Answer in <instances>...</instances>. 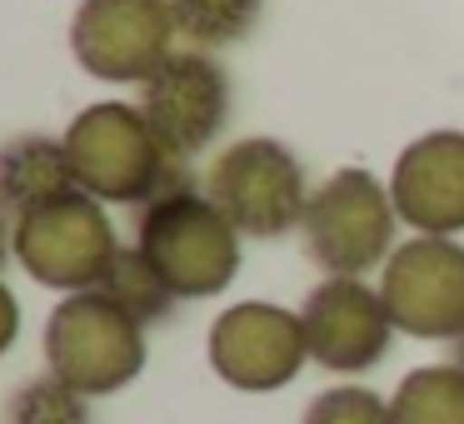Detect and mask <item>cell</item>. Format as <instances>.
Here are the masks:
<instances>
[{
    "instance_id": "6da1fadb",
    "label": "cell",
    "mask_w": 464,
    "mask_h": 424,
    "mask_svg": "<svg viewBox=\"0 0 464 424\" xmlns=\"http://www.w3.org/2000/svg\"><path fill=\"white\" fill-rule=\"evenodd\" d=\"M240 240L245 235L190 180L170 185L135 215V250L160 270V280L175 290V300L220 294L240 270Z\"/></svg>"
},
{
    "instance_id": "7a4b0ae2",
    "label": "cell",
    "mask_w": 464,
    "mask_h": 424,
    "mask_svg": "<svg viewBox=\"0 0 464 424\" xmlns=\"http://www.w3.org/2000/svg\"><path fill=\"white\" fill-rule=\"evenodd\" d=\"M65 150H71L75 185L101 205H135L140 210L170 185L190 180L185 165H175L165 145L155 140L140 105L125 101H101L81 111L65 130Z\"/></svg>"
},
{
    "instance_id": "3957f363",
    "label": "cell",
    "mask_w": 464,
    "mask_h": 424,
    "mask_svg": "<svg viewBox=\"0 0 464 424\" xmlns=\"http://www.w3.org/2000/svg\"><path fill=\"white\" fill-rule=\"evenodd\" d=\"M394 225H400V210L390 200V185H380L360 165H344L310 190L300 240L304 255L324 275L364 280L374 265H384L394 255Z\"/></svg>"
},
{
    "instance_id": "277c9868",
    "label": "cell",
    "mask_w": 464,
    "mask_h": 424,
    "mask_svg": "<svg viewBox=\"0 0 464 424\" xmlns=\"http://www.w3.org/2000/svg\"><path fill=\"white\" fill-rule=\"evenodd\" d=\"M205 195L245 240H280L300 230L310 205L304 165L270 135H245L225 145L205 170Z\"/></svg>"
},
{
    "instance_id": "5b68a950",
    "label": "cell",
    "mask_w": 464,
    "mask_h": 424,
    "mask_svg": "<svg viewBox=\"0 0 464 424\" xmlns=\"http://www.w3.org/2000/svg\"><path fill=\"white\" fill-rule=\"evenodd\" d=\"M45 364L91 400L115 394L145 370V324L101 290L65 294L45 320Z\"/></svg>"
},
{
    "instance_id": "8992f818",
    "label": "cell",
    "mask_w": 464,
    "mask_h": 424,
    "mask_svg": "<svg viewBox=\"0 0 464 424\" xmlns=\"http://www.w3.org/2000/svg\"><path fill=\"white\" fill-rule=\"evenodd\" d=\"M115 255H121V240H115L111 215L85 190L55 195L15 220V265L45 290H95Z\"/></svg>"
},
{
    "instance_id": "52a82bcc",
    "label": "cell",
    "mask_w": 464,
    "mask_h": 424,
    "mask_svg": "<svg viewBox=\"0 0 464 424\" xmlns=\"http://www.w3.org/2000/svg\"><path fill=\"white\" fill-rule=\"evenodd\" d=\"M170 0H81L71 51L85 75L105 85H145L175 55Z\"/></svg>"
},
{
    "instance_id": "ba28073f",
    "label": "cell",
    "mask_w": 464,
    "mask_h": 424,
    "mask_svg": "<svg viewBox=\"0 0 464 424\" xmlns=\"http://www.w3.org/2000/svg\"><path fill=\"white\" fill-rule=\"evenodd\" d=\"M380 294L400 334L454 344L464 334V245L450 235H410L380 265Z\"/></svg>"
},
{
    "instance_id": "9c48e42d",
    "label": "cell",
    "mask_w": 464,
    "mask_h": 424,
    "mask_svg": "<svg viewBox=\"0 0 464 424\" xmlns=\"http://www.w3.org/2000/svg\"><path fill=\"white\" fill-rule=\"evenodd\" d=\"M210 370L230 390L245 394H270L285 390L295 374L310 364L300 310H285L270 300H240L210 324Z\"/></svg>"
},
{
    "instance_id": "30bf717a",
    "label": "cell",
    "mask_w": 464,
    "mask_h": 424,
    "mask_svg": "<svg viewBox=\"0 0 464 424\" xmlns=\"http://www.w3.org/2000/svg\"><path fill=\"white\" fill-rule=\"evenodd\" d=\"M140 115L175 165H190L210 150L230 120V75L210 51H175L140 85Z\"/></svg>"
},
{
    "instance_id": "8fae6325",
    "label": "cell",
    "mask_w": 464,
    "mask_h": 424,
    "mask_svg": "<svg viewBox=\"0 0 464 424\" xmlns=\"http://www.w3.org/2000/svg\"><path fill=\"white\" fill-rule=\"evenodd\" d=\"M310 360L330 374H364L390 354L394 320L384 310L380 284H364L354 275H324L300 304Z\"/></svg>"
},
{
    "instance_id": "7c38bea8",
    "label": "cell",
    "mask_w": 464,
    "mask_h": 424,
    "mask_svg": "<svg viewBox=\"0 0 464 424\" xmlns=\"http://www.w3.org/2000/svg\"><path fill=\"white\" fill-rule=\"evenodd\" d=\"M390 200L414 235L464 230V130H430L394 160Z\"/></svg>"
},
{
    "instance_id": "4fadbf2b",
    "label": "cell",
    "mask_w": 464,
    "mask_h": 424,
    "mask_svg": "<svg viewBox=\"0 0 464 424\" xmlns=\"http://www.w3.org/2000/svg\"><path fill=\"white\" fill-rule=\"evenodd\" d=\"M71 190H81V185L71 170L65 135H15L0 145V210L11 220Z\"/></svg>"
},
{
    "instance_id": "5bb4252c",
    "label": "cell",
    "mask_w": 464,
    "mask_h": 424,
    "mask_svg": "<svg viewBox=\"0 0 464 424\" xmlns=\"http://www.w3.org/2000/svg\"><path fill=\"white\" fill-rule=\"evenodd\" d=\"M390 424H464V370L424 364L390 394Z\"/></svg>"
},
{
    "instance_id": "9a60e30c",
    "label": "cell",
    "mask_w": 464,
    "mask_h": 424,
    "mask_svg": "<svg viewBox=\"0 0 464 424\" xmlns=\"http://www.w3.org/2000/svg\"><path fill=\"white\" fill-rule=\"evenodd\" d=\"M260 5L265 0H170L175 35L190 51H225L255 31Z\"/></svg>"
},
{
    "instance_id": "2e32d148",
    "label": "cell",
    "mask_w": 464,
    "mask_h": 424,
    "mask_svg": "<svg viewBox=\"0 0 464 424\" xmlns=\"http://www.w3.org/2000/svg\"><path fill=\"white\" fill-rule=\"evenodd\" d=\"M95 290H101L105 300H115L130 320H140V324H155V320H165V314L175 310V290L160 280V270H155L135 245L130 250L121 245V255L111 260V270H105V280L95 284Z\"/></svg>"
},
{
    "instance_id": "e0dca14e",
    "label": "cell",
    "mask_w": 464,
    "mask_h": 424,
    "mask_svg": "<svg viewBox=\"0 0 464 424\" xmlns=\"http://www.w3.org/2000/svg\"><path fill=\"white\" fill-rule=\"evenodd\" d=\"M5 424H91V394H81L51 370L31 374L5 400Z\"/></svg>"
},
{
    "instance_id": "ac0fdd59",
    "label": "cell",
    "mask_w": 464,
    "mask_h": 424,
    "mask_svg": "<svg viewBox=\"0 0 464 424\" xmlns=\"http://www.w3.org/2000/svg\"><path fill=\"white\" fill-rule=\"evenodd\" d=\"M300 424H390V400L364 384H330L304 404Z\"/></svg>"
},
{
    "instance_id": "d6986e66",
    "label": "cell",
    "mask_w": 464,
    "mask_h": 424,
    "mask_svg": "<svg viewBox=\"0 0 464 424\" xmlns=\"http://www.w3.org/2000/svg\"><path fill=\"white\" fill-rule=\"evenodd\" d=\"M15 334H21V304H15L11 284L0 280V354L15 344Z\"/></svg>"
},
{
    "instance_id": "ffe728a7",
    "label": "cell",
    "mask_w": 464,
    "mask_h": 424,
    "mask_svg": "<svg viewBox=\"0 0 464 424\" xmlns=\"http://www.w3.org/2000/svg\"><path fill=\"white\" fill-rule=\"evenodd\" d=\"M5 260H15V220L0 210V270H5Z\"/></svg>"
},
{
    "instance_id": "44dd1931",
    "label": "cell",
    "mask_w": 464,
    "mask_h": 424,
    "mask_svg": "<svg viewBox=\"0 0 464 424\" xmlns=\"http://www.w3.org/2000/svg\"><path fill=\"white\" fill-rule=\"evenodd\" d=\"M450 364H459V370H464V334L454 340V360H450Z\"/></svg>"
}]
</instances>
